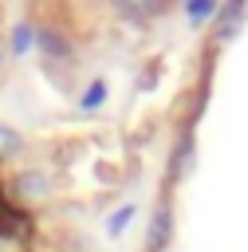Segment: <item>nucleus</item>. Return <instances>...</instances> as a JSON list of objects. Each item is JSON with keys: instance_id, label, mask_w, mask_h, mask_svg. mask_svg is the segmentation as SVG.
<instances>
[{"instance_id": "nucleus-1", "label": "nucleus", "mask_w": 248, "mask_h": 252, "mask_svg": "<svg viewBox=\"0 0 248 252\" xmlns=\"http://www.w3.org/2000/svg\"><path fill=\"white\" fill-rule=\"evenodd\" d=\"M244 20H248V8H244L240 0L220 4V8H217V16H213V39H217V43H228V39L244 28Z\"/></svg>"}, {"instance_id": "nucleus-4", "label": "nucleus", "mask_w": 248, "mask_h": 252, "mask_svg": "<svg viewBox=\"0 0 248 252\" xmlns=\"http://www.w3.org/2000/svg\"><path fill=\"white\" fill-rule=\"evenodd\" d=\"M189 165H193V134H181V142H177V150L169 158V181H177Z\"/></svg>"}, {"instance_id": "nucleus-2", "label": "nucleus", "mask_w": 248, "mask_h": 252, "mask_svg": "<svg viewBox=\"0 0 248 252\" xmlns=\"http://www.w3.org/2000/svg\"><path fill=\"white\" fill-rule=\"evenodd\" d=\"M169 236H173V209H169V201H161L154 209V220H150V232H146V252H161L169 244Z\"/></svg>"}, {"instance_id": "nucleus-10", "label": "nucleus", "mask_w": 248, "mask_h": 252, "mask_svg": "<svg viewBox=\"0 0 248 252\" xmlns=\"http://www.w3.org/2000/svg\"><path fill=\"white\" fill-rule=\"evenodd\" d=\"M16 150H20V134L12 126H0V158L4 154H16Z\"/></svg>"}, {"instance_id": "nucleus-11", "label": "nucleus", "mask_w": 248, "mask_h": 252, "mask_svg": "<svg viewBox=\"0 0 248 252\" xmlns=\"http://www.w3.org/2000/svg\"><path fill=\"white\" fill-rule=\"evenodd\" d=\"M0 59H4V43H0Z\"/></svg>"}, {"instance_id": "nucleus-5", "label": "nucleus", "mask_w": 248, "mask_h": 252, "mask_svg": "<svg viewBox=\"0 0 248 252\" xmlns=\"http://www.w3.org/2000/svg\"><path fill=\"white\" fill-rule=\"evenodd\" d=\"M35 43L43 47V55H51V59H59V55H67L71 51V43L59 35V32H51V28H43L39 35H35Z\"/></svg>"}, {"instance_id": "nucleus-6", "label": "nucleus", "mask_w": 248, "mask_h": 252, "mask_svg": "<svg viewBox=\"0 0 248 252\" xmlns=\"http://www.w3.org/2000/svg\"><path fill=\"white\" fill-rule=\"evenodd\" d=\"M106 91H110V87H106V79H94V83L79 94V106H83V110H98V106L106 102Z\"/></svg>"}, {"instance_id": "nucleus-8", "label": "nucleus", "mask_w": 248, "mask_h": 252, "mask_svg": "<svg viewBox=\"0 0 248 252\" xmlns=\"http://www.w3.org/2000/svg\"><path fill=\"white\" fill-rule=\"evenodd\" d=\"M35 35H39V28H31V24H16V28H12V51L24 55V51L35 43Z\"/></svg>"}, {"instance_id": "nucleus-7", "label": "nucleus", "mask_w": 248, "mask_h": 252, "mask_svg": "<svg viewBox=\"0 0 248 252\" xmlns=\"http://www.w3.org/2000/svg\"><path fill=\"white\" fill-rule=\"evenodd\" d=\"M134 213H138V209H134L130 201H126V205H118V209L106 217V236H122V228L134 220Z\"/></svg>"}, {"instance_id": "nucleus-9", "label": "nucleus", "mask_w": 248, "mask_h": 252, "mask_svg": "<svg viewBox=\"0 0 248 252\" xmlns=\"http://www.w3.org/2000/svg\"><path fill=\"white\" fill-rule=\"evenodd\" d=\"M217 8H220V4H213V0H189V4H185V16L201 24V20H213Z\"/></svg>"}, {"instance_id": "nucleus-3", "label": "nucleus", "mask_w": 248, "mask_h": 252, "mask_svg": "<svg viewBox=\"0 0 248 252\" xmlns=\"http://www.w3.org/2000/svg\"><path fill=\"white\" fill-rule=\"evenodd\" d=\"M16 197L20 201H39L47 189H51V181H47V173H39V169H24L20 177H16Z\"/></svg>"}]
</instances>
